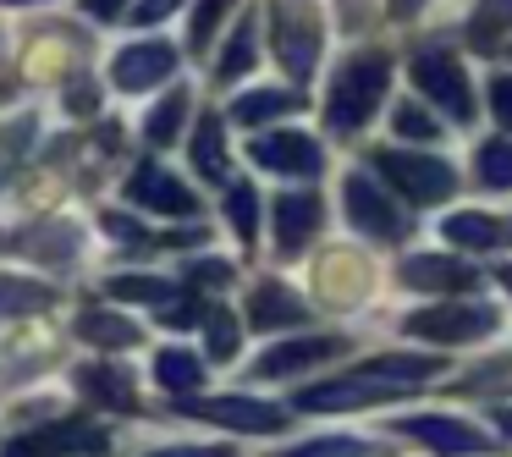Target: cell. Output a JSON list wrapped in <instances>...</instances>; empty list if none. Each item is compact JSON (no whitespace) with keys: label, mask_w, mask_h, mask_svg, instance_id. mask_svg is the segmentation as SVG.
<instances>
[{"label":"cell","mask_w":512,"mask_h":457,"mask_svg":"<svg viewBox=\"0 0 512 457\" xmlns=\"http://www.w3.org/2000/svg\"><path fill=\"white\" fill-rule=\"evenodd\" d=\"M386 83H391V61L380 50H358L336 67L331 78V94H325V122H331L336 138H353L369 116L380 111L386 100Z\"/></svg>","instance_id":"1"},{"label":"cell","mask_w":512,"mask_h":457,"mask_svg":"<svg viewBox=\"0 0 512 457\" xmlns=\"http://www.w3.org/2000/svg\"><path fill=\"white\" fill-rule=\"evenodd\" d=\"M413 83H419V94H430L446 116L474 122V89H468V78H463V67H457L452 50L424 45L419 56H413Z\"/></svg>","instance_id":"2"},{"label":"cell","mask_w":512,"mask_h":457,"mask_svg":"<svg viewBox=\"0 0 512 457\" xmlns=\"http://www.w3.org/2000/svg\"><path fill=\"white\" fill-rule=\"evenodd\" d=\"M375 171L386 182H397L413 204H435L457 188V171L435 155H408V149H380L375 155Z\"/></svg>","instance_id":"3"},{"label":"cell","mask_w":512,"mask_h":457,"mask_svg":"<svg viewBox=\"0 0 512 457\" xmlns=\"http://www.w3.org/2000/svg\"><path fill=\"white\" fill-rule=\"evenodd\" d=\"M408 336H424V342H468V336L496 331V309L485 303H446V309H419L402 320Z\"/></svg>","instance_id":"4"},{"label":"cell","mask_w":512,"mask_h":457,"mask_svg":"<svg viewBox=\"0 0 512 457\" xmlns=\"http://www.w3.org/2000/svg\"><path fill=\"white\" fill-rule=\"evenodd\" d=\"M342 199H347V221H353L364 237H380V243H397V237H408L413 221H408V215H402L369 177H347Z\"/></svg>","instance_id":"5"},{"label":"cell","mask_w":512,"mask_h":457,"mask_svg":"<svg viewBox=\"0 0 512 457\" xmlns=\"http://www.w3.org/2000/svg\"><path fill=\"white\" fill-rule=\"evenodd\" d=\"M397 397H408V386H397V380H380V375H364V369H358L353 380H331V386L298 391V408H309V413H336V408H375V402H397Z\"/></svg>","instance_id":"6"},{"label":"cell","mask_w":512,"mask_h":457,"mask_svg":"<svg viewBox=\"0 0 512 457\" xmlns=\"http://www.w3.org/2000/svg\"><path fill=\"white\" fill-rule=\"evenodd\" d=\"M397 435H408V441L430 446V452H446V457L496 452V441H490V435H479L474 424H463V419H446V413H413V419L397 424Z\"/></svg>","instance_id":"7"},{"label":"cell","mask_w":512,"mask_h":457,"mask_svg":"<svg viewBox=\"0 0 512 457\" xmlns=\"http://www.w3.org/2000/svg\"><path fill=\"white\" fill-rule=\"evenodd\" d=\"M276 50L287 61L292 78H309L314 72V56H320V28L309 17V0H281L276 6Z\"/></svg>","instance_id":"8"},{"label":"cell","mask_w":512,"mask_h":457,"mask_svg":"<svg viewBox=\"0 0 512 457\" xmlns=\"http://www.w3.org/2000/svg\"><path fill=\"white\" fill-rule=\"evenodd\" d=\"M105 430L94 424H50V430H28L6 446V457H100Z\"/></svg>","instance_id":"9"},{"label":"cell","mask_w":512,"mask_h":457,"mask_svg":"<svg viewBox=\"0 0 512 457\" xmlns=\"http://www.w3.org/2000/svg\"><path fill=\"white\" fill-rule=\"evenodd\" d=\"M171 72H177V50H171L166 39H138V45H127L122 56L111 61L116 89H127V94L155 89V83H166Z\"/></svg>","instance_id":"10"},{"label":"cell","mask_w":512,"mask_h":457,"mask_svg":"<svg viewBox=\"0 0 512 457\" xmlns=\"http://www.w3.org/2000/svg\"><path fill=\"white\" fill-rule=\"evenodd\" d=\"M254 160H259L265 171H276V177H303V182L325 171L320 144H314L309 133H292V127H287V133L259 138V144H254Z\"/></svg>","instance_id":"11"},{"label":"cell","mask_w":512,"mask_h":457,"mask_svg":"<svg viewBox=\"0 0 512 457\" xmlns=\"http://www.w3.org/2000/svg\"><path fill=\"white\" fill-rule=\"evenodd\" d=\"M182 413L193 419H210V424H232V430H276L281 408L254 397H182Z\"/></svg>","instance_id":"12"},{"label":"cell","mask_w":512,"mask_h":457,"mask_svg":"<svg viewBox=\"0 0 512 457\" xmlns=\"http://www.w3.org/2000/svg\"><path fill=\"white\" fill-rule=\"evenodd\" d=\"M320 221H325V204L314 199V193H281L276 199V243H281V254H298V248L320 232Z\"/></svg>","instance_id":"13"},{"label":"cell","mask_w":512,"mask_h":457,"mask_svg":"<svg viewBox=\"0 0 512 457\" xmlns=\"http://www.w3.org/2000/svg\"><path fill=\"white\" fill-rule=\"evenodd\" d=\"M127 193H133L138 204H149V210H160V215H177V221H188V215H193V193L182 188L171 171H160V166H138V177L127 182Z\"/></svg>","instance_id":"14"},{"label":"cell","mask_w":512,"mask_h":457,"mask_svg":"<svg viewBox=\"0 0 512 457\" xmlns=\"http://www.w3.org/2000/svg\"><path fill=\"white\" fill-rule=\"evenodd\" d=\"M347 342H336V336H298V342H281L276 353H265L254 364V375H298V369H309V364H325V358H336Z\"/></svg>","instance_id":"15"},{"label":"cell","mask_w":512,"mask_h":457,"mask_svg":"<svg viewBox=\"0 0 512 457\" xmlns=\"http://www.w3.org/2000/svg\"><path fill=\"white\" fill-rule=\"evenodd\" d=\"M402 281L419 292H468L474 287V270L463 259H446V254H419L402 265Z\"/></svg>","instance_id":"16"},{"label":"cell","mask_w":512,"mask_h":457,"mask_svg":"<svg viewBox=\"0 0 512 457\" xmlns=\"http://www.w3.org/2000/svg\"><path fill=\"white\" fill-rule=\"evenodd\" d=\"M78 386L89 391L94 402H105V408H122V413H133V408H138L127 369H111V364H83V369H78Z\"/></svg>","instance_id":"17"},{"label":"cell","mask_w":512,"mask_h":457,"mask_svg":"<svg viewBox=\"0 0 512 457\" xmlns=\"http://www.w3.org/2000/svg\"><path fill=\"white\" fill-rule=\"evenodd\" d=\"M303 314L309 309H303L287 287H276V281L254 287V298H248V325H259V331H270V325H298Z\"/></svg>","instance_id":"18"},{"label":"cell","mask_w":512,"mask_h":457,"mask_svg":"<svg viewBox=\"0 0 512 457\" xmlns=\"http://www.w3.org/2000/svg\"><path fill=\"white\" fill-rule=\"evenodd\" d=\"M287 111H298V94L292 89H254V94H243V100L232 105V122L237 127H265V122H276V116H287Z\"/></svg>","instance_id":"19"},{"label":"cell","mask_w":512,"mask_h":457,"mask_svg":"<svg viewBox=\"0 0 512 457\" xmlns=\"http://www.w3.org/2000/svg\"><path fill=\"white\" fill-rule=\"evenodd\" d=\"M446 237H452L457 248H501L507 226L485 210H463V215H446Z\"/></svg>","instance_id":"20"},{"label":"cell","mask_w":512,"mask_h":457,"mask_svg":"<svg viewBox=\"0 0 512 457\" xmlns=\"http://www.w3.org/2000/svg\"><path fill=\"white\" fill-rule=\"evenodd\" d=\"M507 34H512V0H479L474 17H468V39H474L479 50H490Z\"/></svg>","instance_id":"21"},{"label":"cell","mask_w":512,"mask_h":457,"mask_svg":"<svg viewBox=\"0 0 512 457\" xmlns=\"http://www.w3.org/2000/svg\"><path fill=\"white\" fill-rule=\"evenodd\" d=\"M155 380L166 391H193L204 380V358H193V353H182V347H160V358H155Z\"/></svg>","instance_id":"22"},{"label":"cell","mask_w":512,"mask_h":457,"mask_svg":"<svg viewBox=\"0 0 512 457\" xmlns=\"http://www.w3.org/2000/svg\"><path fill=\"white\" fill-rule=\"evenodd\" d=\"M193 166H199L210 182L226 177V133H221V122H215V116H204L199 133H193Z\"/></svg>","instance_id":"23"},{"label":"cell","mask_w":512,"mask_h":457,"mask_svg":"<svg viewBox=\"0 0 512 457\" xmlns=\"http://www.w3.org/2000/svg\"><path fill=\"white\" fill-rule=\"evenodd\" d=\"M254 56H259V45H254V17H243V23L232 28V39H226V56H221V67H215V78H221V83L243 78V72L254 67Z\"/></svg>","instance_id":"24"},{"label":"cell","mask_w":512,"mask_h":457,"mask_svg":"<svg viewBox=\"0 0 512 457\" xmlns=\"http://www.w3.org/2000/svg\"><path fill=\"white\" fill-rule=\"evenodd\" d=\"M78 336H83V342H100V347H133L138 342V325L122 320V314H83Z\"/></svg>","instance_id":"25"},{"label":"cell","mask_w":512,"mask_h":457,"mask_svg":"<svg viewBox=\"0 0 512 457\" xmlns=\"http://www.w3.org/2000/svg\"><path fill=\"white\" fill-rule=\"evenodd\" d=\"M474 171H479V182L496 188V193L512 188V138H490V144H479Z\"/></svg>","instance_id":"26"},{"label":"cell","mask_w":512,"mask_h":457,"mask_svg":"<svg viewBox=\"0 0 512 457\" xmlns=\"http://www.w3.org/2000/svg\"><path fill=\"white\" fill-rule=\"evenodd\" d=\"M435 358H402V353H391V358H369L364 364V375H380V380H397V386H419V380H430L435 375Z\"/></svg>","instance_id":"27"},{"label":"cell","mask_w":512,"mask_h":457,"mask_svg":"<svg viewBox=\"0 0 512 457\" xmlns=\"http://www.w3.org/2000/svg\"><path fill=\"white\" fill-rule=\"evenodd\" d=\"M182 116H188V94L182 89H171L166 100L149 111V122H144V133H149V144H171V138L182 133Z\"/></svg>","instance_id":"28"},{"label":"cell","mask_w":512,"mask_h":457,"mask_svg":"<svg viewBox=\"0 0 512 457\" xmlns=\"http://www.w3.org/2000/svg\"><path fill=\"white\" fill-rule=\"evenodd\" d=\"M105 292H111L116 303H155V309L171 303V281H160V276H116Z\"/></svg>","instance_id":"29"},{"label":"cell","mask_w":512,"mask_h":457,"mask_svg":"<svg viewBox=\"0 0 512 457\" xmlns=\"http://www.w3.org/2000/svg\"><path fill=\"white\" fill-rule=\"evenodd\" d=\"M56 298L50 287L39 281H17V276H0V314H28V309H45Z\"/></svg>","instance_id":"30"},{"label":"cell","mask_w":512,"mask_h":457,"mask_svg":"<svg viewBox=\"0 0 512 457\" xmlns=\"http://www.w3.org/2000/svg\"><path fill=\"white\" fill-rule=\"evenodd\" d=\"M34 116H17V122H6V127H0V182H6V177H12V171H17V160H23V149L28 144H34Z\"/></svg>","instance_id":"31"},{"label":"cell","mask_w":512,"mask_h":457,"mask_svg":"<svg viewBox=\"0 0 512 457\" xmlns=\"http://www.w3.org/2000/svg\"><path fill=\"white\" fill-rule=\"evenodd\" d=\"M226 210H232V232L243 237V243H254V232H259V193L248 188V182H237L232 199H226Z\"/></svg>","instance_id":"32"},{"label":"cell","mask_w":512,"mask_h":457,"mask_svg":"<svg viewBox=\"0 0 512 457\" xmlns=\"http://www.w3.org/2000/svg\"><path fill=\"white\" fill-rule=\"evenodd\" d=\"M204 331H210V358H215V364H226V358L237 353V320L226 309H210V314H204Z\"/></svg>","instance_id":"33"},{"label":"cell","mask_w":512,"mask_h":457,"mask_svg":"<svg viewBox=\"0 0 512 457\" xmlns=\"http://www.w3.org/2000/svg\"><path fill=\"white\" fill-rule=\"evenodd\" d=\"M276 457H364V441L358 435H325V441H303V446L276 452Z\"/></svg>","instance_id":"34"},{"label":"cell","mask_w":512,"mask_h":457,"mask_svg":"<svg viewBox=\"0 0 512 457\" xmlns=\"http://www.w3.org/2000/svg\"><path fill=\"white\" fill-rule=\"evenodd\" d=\"M226 6H232V0H199V12H193V50L210 45V34L221 28V17H226Z\"/></svg>","instance_id":"35"},{"label":"cell","mask_w":512,"mask_h":457,"mask_svg":"<svg viewBox=\"0 0 512 457\" xmlns=\"http://www.w3.org/2000/svg\"><path fill=\"white\" fill-rule=\"evenodd\" d=\"M397 133H402V138H413V144H419V138L430 144V138H441V127H435L430 116H419L413 105H402V111H397Z\"/></svg>","instance_id":"36"},{"label":"cell","mask_w":512,"mask_h":457,"mask_svg":"<svg viewBox=\"0 0 512 457\" xmlns=\"http://www.w3.org/2000/svg\"><path fill=\"white\" fill-rule=\"evenodd\" d=\"M490 111L501 127H512V78H490Z\"/></svg>","instance_id":"37"},{"label":"cell","mask_w":512,"mask_h":457,"mask_svg":"<svg viewBox=\"0 0 512 457\" xmlns=\"http://www.w3.org/2000/svg\"><path fill=\"white\" fill-rule=\"evenodd\" d=\"M160 320H166V325H193V320H204V303L171 298V309H166V303H160Z\"/></svg>","instance_id":"38"},{"label":"cell","mask_w":512,"mask_h":457,"mask_svg":"<svg viewBox=\"0 0 512 457\" xmlns=\"http://www.w3.org/2000/svg\"><path fill=\"white\" fill-rule=\"evenodd\" d=\"M177 6H182V0H138L133 17H138V23H166V17L177 12Z\"/></svg>","instance_id":"39"},{"label":"cell","mask_w":512,"mask_h":457,"mask_svg":"<svg viewBox=\"0 0 512 457\" xmlns=\"http://www.w3.org/2000/svg\"><path fill=\"white\" fill-rule=\"evenodd\" d=\"M193 281H199V287H226V281H232V270H226V265H204V259H193Z\"/></svg>","instance_id":"40"},{"label":"cell","mask_w":512,"mask_h":457,"mask_svg":"<svg viewBox=\"0 0 512 457\" xmlns=\"http://www.w3.org/2000/svg\"><path fill=\"white\" fill-rule=\"evenodd\" d=\"M155 457H226V446H166Z\"/></svg>","instance_id":"41"},{"label":"cell","mask_w":512,"mask_h":457,"mask_svg":"<svg viewBox=\"0 0 512 457\" xmlns=\"http://www.w3.org/2000/svg\"><path fill=\"white\" fill-rule=\"evenodd\" d=\"M122 6H127V0H83V12H89V17H100V23H111V17L122 12Z\"/></svg>","instance_id":"42"},{"label":"cell","mask_w":512,"mask_h":457,"mask_svg":"<svg viewBox=\"0 0 512 457\" xmlns=\"http://www.w3.org/2000/svg\"><path fill=\"white\" fill-rule=\"evenodd\" d=\"M67 111H94V89H67Z\"/></svg>","instance_id":"43"},{"label":"cell","mask_w":512,"mask_h":457,"mask_svg":"<svg viewBox=\"0 0 512 457\" xmlns=\"http://www.w3.org/2000/svg\"><path fill=\"white\" fill-rule=\"evenodd\" d=\"M419 6H424V0H391V17H413Z\"/></svg>","instance_id":"44"},{"label":"cell","mask_w":512,"mask_h":457,"mask_svg":"<svg viewBox=\"0 0 512 457\" xmlns=\"http://www.w3.org/2000/svg\"><path fill=\"white\" fill-rule=\"evenodd\" d=\"M496 424H501V430L512 435V408H496Z\"/></svg>","instance_id":"45"},{"label":"cell","mask_w":512,"mask_h":457,"mask_svg":"<svg viewBox=\"0 0 512 457\" xmlns=\"http://www.w3.org/2000/svg\"><path fill=\"white\" fill-rule=\"evenodd\" d=\"M501 287H507V292H512V265H507V270H501Z\"/></svg>","instance_id":"46"},{"label":"cell","mask_w":512,"mask_h":457,"mask_svg":"<svg viewBox=\"0 0 512 457\" xmlns=\"http://www.w3.org/2000/svg\"><path fill=\"white\" fill-rule=\"evenodd\" d=\"M6 6H28V0H6Z\"/></svg>","instance_id":"47"}]
</instances>
